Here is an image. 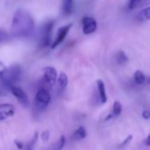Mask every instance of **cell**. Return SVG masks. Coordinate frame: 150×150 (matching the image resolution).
<instances>
[{"label": "cell", "mask_w": 150, "mask_h": 150, "mask_svg": "<svg viewBox=\"0 0 150 150\" xmlns=\"http://www.w3.org/2000/svg\"><path fill=\"white\" fill-rule=\"evenodd\" d=\"M35 29V21L30 13L25 9H18L13 17L10 33L14 38H27Z\"/></svg>", "instance_id": "cell-1"}, {"label": "cell", "mask_w": 150, "mask_h": 150, "mask_svg": "<svg viewBox=\"0 0 150 150\" xmlns=\"http://www.w3.org/2000/svg\"><path fill=\"white\" fill-rule=\"evenodd\" d=\"M21 72V68L18 65L13 66L12 68L6 70L3 76L0 78V80L2 81V84L6 86V88H9L11 89V88L14 86V83L20 79Z\"/></svg>", "instance_id": "cell-2"}, {"label": "cell", "mask_w": 150, "mask_h": 150, "mask_svg": "<svg viewBox=\"0 0 150 150\" xmlns=\"http://www.w3.org/2000/svg\"><path fill=\"white\" fill-rule=\"evenodd\" d=\"M53 27H54L53 21H49L42 26V28L41 29L40 40H39V45L42 48H45L50 44L51 32H52Z\"/></svg>", "instance_id": "cell-3"}, {"label": "cell", "mask_w": 150, "mask_h": 150, "mask_svg": "<svg viewBox=\"0 0 150 150\" xmlns=\"http://www.w3.org/2000/svg\"><path fill=\"white\" fill-rule=\"evenodd\" d=\"M35 100L36 107L40 110H43L48 106L50 102V95L47 89L41 88L37 91Z\"/></svg>", "instance_id": "cell-4"}, {"label": "cell", "mask_w": 150, "mask_h": 150, "mask_svg": "<svg viewBox=\"0 0 150 150\" xmlns=\"http://www.w3.org/2000/svg\"><path fill=\"white\" fill-rule=\"evenodd\" d=\"M10 90H11L12 94L14 96V97L17 99V101L19 102V103L22 107H24V108H28L29 107L30 102H29L28 96L21 88L17 87V86H13V87L11 88Z\"/></svg>", "instance_id": "cell-5"}, {"label": "cell", "mask_w": 150, "mask_h": 150, "mask_svg": "<svg viewBox=\"0 0 150 150\" xmlns=\"http://www.w3.org/2000/svg\"><path fill=\"white\" fill-rule=\"evenodd\" d=\"M43 71V80L50 86L52 87L55 85L57 80V70L52 66H46L42 69Z\"/></svg>", "instance_id": "cell-6"}, {"label": "cell", "mask_w": 150, "mask_h": 150, "mask_svg": "<svg viewBox=\"0 0 150 150\" xmlns=\"http://www.w3.org/2000/svg\"><path fill=\"white\" fill-rule=\"evenodd\" d=\"M82 31L84 35H90L94 33L97 28V22L93 17L85 16L82 21Z\"/></svg>", "instance_id": "cell-7"}, {"label": "cell", "mask_w": 150, "mask_h": 150, "mask_svg": "<svg viewBox=\"0 0 150 150\" xmlns=\"http://www.w3.org/2000/svg\"><path fill=\"white\" fill-rule=\"evenodd\" d=\"M72 27V24H68V25H65V26H63L61 28H59L58 31H57V36L53 42V43L51 44V48L52 49H55L56 47H57L61 42H63V41L65 39L68 32L70 31L71 28Z\"/></svg>", "instance_id": "cell-8"}, {"label": "cell", "mask_w": 150, "mask_h": 150, "mask_svg": "<svg viewBox=\"0 0 150 150\" xmlns=\"http://www.w3.org/2000/svg\"><path fill=\"white\" fill-rule=\"evenodd\" d=\"M15 108L10 103H2L0 104V121L5 120L8 117L14 116Z\"/></svg>", "instance_id": "cell-9"}, {"label": "cell", "mask_w": 150, "mask_h": 150, "mask_svg": "<svg viewBox=\"0 0 150 150\" xmlns=\"http://www.w3.org/2000/svg\"><path fill=\"white\" fill-rule=\"evenodd\" d=\"M74 1L73 0H63L62 2V13L64 16H70L73 13Z\"/></svg>", "instance_id": "cell-10"}, {"label": "cell", "mask_w": 150, "mask_h": 150, "mask_svg": "<svg viewBox=\"0 0 150 150\" xmlns=\"http://www.w3.org/2000/svg\"><path fill=\"white\" fill-rule=\"evenodd\" d=\"M150 5V0H128V8L134 10L140 7H147Z\"/></svg>", "instance_id": "cell-11"}, {"label": "cell", "mask_w": 150, "mask_h": 150, "mask_svg": "<svg viewBox=\"0 0 150 150\" xmlns=\"http://www.w3.org/2000/svg\"><path fill=\"white\" fill-rule=\"evenodd\" d=\"M96 85H97V89H98L100 100H101V102L103 103H105L107 102V94H106L104 82L102 80H97L96 81Z\"/></svg>", "instance_id": "cell-12"}, {"label": "cell", "mask_w": 150, "mask_h": 150, "mask_svg": "<svg viewBox=\"0 0 150 150\" xmlns=\"http://www.w3.org/2000/svg\"><path fill=\"white\" fill-rule=\"evenodd\" d=\"M137 21L140 22H145L147 21H150V6L145 7L142 9L136 16Z\"/></svg>", "instance_id": "cell-13"}, {"label": "cell", "mask_w": 150, "mask_h": 150, "mask_svg": "<svg viewBox=\"0 0 150 150\" xmlns=\"http://www.w3.org/2000/svg\"><path fill=\"white\" fill-rule=\"evenodd\" d=\"M86 137H87V131H86L85 127H83V126L79 127L74 132L73 136H72L74 140H81V139H85Z\"/></svg>", "instance_id": "cell-14"}, {"label": "cell", "mask_w": 150, "mask_h": 150, "mask_svg": "<svg viewBox=\"0 0 150 150\" xmlns=\"http://www.w3.org/2000/svg\"><path fill=\"white\" fill-rule=\"evenodd\" d=\"M57 83H58V86L62 88V89H64L67 85H68V77L66 73L61 71L59 73V76H58V79H57Z\"/></svg>", "instance_id": "cell-15"}, {"label": "cell", "mask_w": 150, "mask_h": 150, "mask_svg": "<svg viewBox=\"0 0 150 150\" xmlns=\"http://www.w3.org/2000/svg\"><path fill=\"white\" fill-rule=\"evenodd\" d=\"M133 79H134L135 83L138 84V85L143 84L145 82V81H146V77H145L144 73L141 71H139V70L135 71V73L133 75Z\"/></svg>", "instance_id": "cell-16"}, {"label": "cell", "mask_w": 150, "mask_h": 150, "mask_svg": "<svg viewBox=\"0 0 150 150\" xmlns=\"http://www.w3.org/2000/svg\"><path fill=\"white\" fill-rule=\"evenodd\" d=\"M116 60L118 64H125L128 61V57L123 50H120L116 54Z\"/></svg>", "instance_id": "cell-17"}, {"label": "cell", "mask_w": 150, "mask_h": 150, "mask_svg": "<svg viewBox=\"0 0 150 150\" xmlns=\"http://www.w3.org/2000/svg\"><path fill=\"white\" fill-rule=\"evenodd\" d=\"M112 111H113V115H115V116H119L121 114V112H122V105H121V103L119 102H117V101L114 102Z\"/></svg>", "instance_id": "cell-18"}, {"label": "cell", "mask_w": 150, "mask_h": 150, "mask_svg": "<svg viewBox=\"0 0 150 150\" xmlns=\"http://www.w3.org/2000/svg\"><path fill=\"white\" fill-rule=\"evenodd\" d=\"M9 38H10L9 34L6 30L0 28V43L4 42H6Z\"/></svg>", "instance_id": "cell-19"}, {"label": "cell", "mask_w": 150, "mask_h": 150, "mask_svg": "<svg viewBox=\"0 0 150 150\" xmlns=\"http://www.w3.org/2000/svg\"><path fill=\"white\" fill-rule=\"evenodd\" d=\"M64 144H65V138H64V135H62V136L60 137V139H59L58 142H57V146L56 150H61V149L64 147Z\"/></svg>", "instance_id": "cell-20"}, {"label": "cell", "mask_w": 150, "mask_h": 150, "mask_svg": "<svg viewBox=\"0 0 150 150\" xmlns=\"http://www.w3.org/2000/svg\"><path fill=\"white\" fill-rule=\"evenodd\" d=\"M41 138H42V141H44V142L48 141V140H49V139H50V132H49V131H47V130H46V131H43V132H42Z\"/></svg>", "instance_id": "cell-21"}, {"label": "cell", "mask_w": 150, "mask_h": 150, "mask_svg": "<svg viewBox=\"0 0 150 150\" xmlns=\"http://www.w3.org/2000/svg\"><path fill=\"white\" fill-rule=\"evenodd\" d=\"M132 139V135H131V134H130V135H128V136L125 138V140H124V141H123V142L120 144V146L122 147V146H125V145H126V144H128V143H129V142H130Z\"/></svg>", "instance_id": "cell-22"}, {"label": "cell", "mask_w": 150, "mask_h": 150, "mask_svg": "<svg viewBox=\"0 0 150 150\" xmlns=\"http://www.w3.org/2000/svg\"><path fill=\"white\" fill-rule=\"evenodd\" d=\"M6 66L1 63V62H0V78H1L2 76H3V75H4V73L6 71Z\"/></svg>", "instance_id": "cell-23"}, {"label": "cell", "mask_w": 150, "mask_h": 150, "mask_svg": "<svg viewBox=\"0 0 150 150\" xmlns=\"http://www.w3.org/2000/svg\"><path fill=\"white\" fill-rule=\"evenodd\" d=\"M142 117H143V118L146 119V120L149 119V118H150V111H149V110H143V112H142Z\"/></svg>", "instance_id": "cell-24"}, {"label": "cell", "mask_w": 150, "mask_h": 150, "mask_svg": "<svg viewBox=\"0 0 150 150\" xmlns=\"http://www.w3.org/2000/svg\"><path fill=\"white\" fill-rule=\"evenodd\" d=\"M145 144H146V146H150V134L146 137V140H145Z\"/></svg>", "instance_id": "cell-25"}, {"label": "cell", "mask_w": 150, "mask_h": 150, "mask_svg": "<svg viewBox=\"0 0 150 150\" xmlns=\"http://www.w3.org/2000/svg\"><path fill=\"white\" fill-rule=\"evenodd\" d=\"M26 150H32V149H31V147H28V148H27Z\"/></svg>", "instance_id": "cell-26"}, {"label": "cell", "mask_w": 150, "mask_h": 150, "mask_svg": "<svg viewBox=\"0 0 150 150\" xmlns=\"http://www.w3.org/2000/svg\"><path fill=\"white\" fill-rule=\"evenodd\" d=\"M148 83H150V78L148 79Z\"/></svg>", "instance_id": "cell-27"}]
</instances>
